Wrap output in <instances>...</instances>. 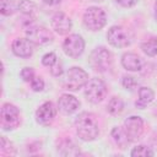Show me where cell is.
Masks as SVG:
<instances>
[{
  "label": "cell",
  "mask_w": 157,
  "mask_h": 157,
  "mask_svg": "<svg viewBox=\"0 0 157 157\" xmlns=\"http://www.w3.org/2000/svg\"><path fill=\"white\" fill-rule=\"evenodd\" d=\"M87 82H88V74L78 66L70 67L64 78V85L70 91H78L80 88L85 87Z\"/></svg>",
  "instance_id": "5b68a950"
},
{
  "label": "cell",
  "mask_w": 157,
  "mask_h": 157,
  "mask_svg": "<svg viewBox=\"0 0 157 157\" xmlns=\"http://www.w3.org/2000/svg\"><path fill=\"white\" fill-rule=\"evenodd\" d=\"M18 0H0V12L4 16H10L18 10Z\"/></svg>",
  "instance_id": "ffe728a7"
},
{
  "label": "cell",
  "mask_w": 157,
  "mask_h": 157,
  "mask_svg": "<svg viewBox=\"0 0 157 157\" xmlns=\"http://www.w3.org/2000/svg\"><path fill=\"white\" fill-rule=\"evenodd\" d=\"M107 94V87L105 83L97 77H93L88 80V82L85 86V97L91 103H99L104 99Z\"/></svg>",
  "instance_id": "8992f818"
},
{
  "label": "cell",
  "mask_w": 157,
  "mask_h": 157,
  "mask_svg": "<svg viewBox=\"0 0 157 157\" xmlns=\"http://www.w3.org/2000/svg\"><path fill=\"white\" fill-rule=\"evenodd\" d=\"M56 114V108L53 102H44L36 110V120L40 125H49Z\"/></svg>",
  "instance_id": "7c38bea8"
},
{
  "label": "cell",
  "mask_w": 157,
  "mask_h": 157,
  "mask_svg": "<svg viewBox=\"0 0 157 157\" xmlns=\"http://www.w3.org/2000/svg\"><path fill=\"white\" fill-rule=\"evenodd\" d=\"M110 136H112L113 141L115 142V145L121 150L126 148L128 144L130 142L128 136H126V134H125V131H124V129L120 128V126H114L112 129V131H110Z\"/></svg>",
  "instance_id": "e0dca14e"
},
{
  "label": "cell",
  "mask_w": 157,
  "mask_h": 157,
  "mask_svg": "<svg viewBox=\"0 0 157 157\" xmlns=\"http://www.w3.org/2000/svg\"><path fill=\"white\" fill-rule=\"evenodd\" d=\"M130 155L132 156V157H147V156H153L155 155V151L151 148V147H147V146H145V145H140V146H136V147H134L132 150H131V152H130Z\"/></svg>",
  "instance_id": "603a6c76"
},
{
  "label": "cell",
  "mask_w": 157,
  "mask_h": 157,
  "mask_svg": "<svg viewBox=\"0 0 157 157\" xmlns=\"http://www.w3.org/2000/svg\"><path fill=\"white\" fill-rule=\"evenodd\" d=\"M153 99H155V92L150 87H141L139 88V99L136 101L135 105L140 109H144Z\"/></svg>",
  "instance_id": "2e32d148"
},
{
  "label": "cell",
  "mask_w": 157,
  "mask_h": 157,
  "mask_svg": "<svg viewBox=\"0 0 157 157\" xmlns=\"http://www.w3.org/2000/svg\"><path fill=\"white\" fill-rule=\"evenodd\" d=\"M142 52L148 56L157 55V38H150L141 43Z\"/></svg>",
  "instance_id": "7402d4cb"
},
{
  "label": "cell",
  "mask_w": 157,
  "mask_h": 157,
  "mask_svg": "<svg viewBox=\"0 0 157 157\" xmlns=\"http://www.w3.org/2000/svg\"><path fill=\"white\" fill-rule=\"evenodd\" d=\"M107 23V15L103 9L98 6H91L88 7L83 13V25L90 31H99L102 29Z\"/></svg>",
  "instance_id": "277c9868"
},
{
  "label": "cell",
  "mask_w": 157,
  "mask_h": 157,
  "mask_svg": "<svg viewBox=\"0 0 157 157\" xmlns=\"http://www.w3.org/2000/svg\"><path fill=\"white\" fill-rule=\"evenodd\" d=\"M26 38L36 45H44L54 39L53 33L43 26H28L26 28Z\"/></svg>",
  "instance_id": "ba28073f"
},
{
  "label": "cell",
  "mask_w": 157,
  "mask_h": 157,
  "mask_svg": "<svg viewBox=\"0 0 157 157\" xmlns=\"http://www.w3.org/2000/svg\"><path fill=\"white\" fill-rule=\"evenodd\" d=\"M75 128L77 136L83 141H93L99 134L98 123L92 113L82 112L75 120Z\"/></svg>",
  "instance_id": "6da1fadb"
},
{
  "label": "cell",
  "mask_w": 157,
  "mask_h": 157,
  "mask_svg": "<svg viewBox=\"0 0 157 157\" xmlns=\"http://www.w3.org/2000/svg\"><path fill=\"white\" fill-rule=\"evenodd\" d=\"M11 50L18 58H29L33 54V43L27 38H16L11 44Z\"/></svg>",
  "instance_id": "4fadbf2b"
},
{
  "label": "cell",
  "mask_w": 157,
  "mask_h": 157,
  "mask_svg": "<svg viewBox=\"0 0 157 157\" xmlns=\"http://www.w3.org/2000/svg\"><path fill=\"white\" fill-rule=\"evenodd\" d=\"M123 129L130 142L137 141L144 132V121L137 115H131L124 120Z\"/></svg>",
  "instance_id": "30bf717a"
},
{
  "label": "cell",
  "mask_w": 157,
  "mask_h": 157,
  "mask_svg": "<svg viewBox=\"0 0 157 157\" xmlns=\"http://www.w3.org/2000/svg\"><path fill=\"white\" fill-rule=\"evenodd\" d=\"M43 2L47 5H58L59 2H61V0H43Z\"/></svg>",
  "instance_id": "1f68e13d"
},
{
  "label": "cell",
  "mask_w": 157,
  "mask_h": 157,
  "mask_svg": "<svg viewBox=\"0 0 157 157\" xmlns=\"http://www.w3.org/2000/svg\"><path fill=\"white\" fill-rule=\"evenodd\" d=\"M58 108L63 114H72L80 108V101L69 93H64L58 99Z\"/></svg>",
  "instance_id": "5bb4252c"
},
{
  "label": "cell",
  "mask_w": 157,
  "mask_h": 157,
  "mask_svg": "<svg viewBox=\"0 0 157 157\" xmlns=\"http://www.w3.org/2000/svg\"><path fill=\"white\" fill-rule=\"evenodd\" d=\"M0 150H1V153H4V155H10V156L16 155V150H15L12 142L6 140L5 136L0 137Z\"/></svg>",
  "instance_id": "cb8c5ba5"
},
{
  "label": "cell",
  "mask_w": 157,
  "mask_h": 157,
  "mask_svg": "<svg viewBox=\"0 0 157 157\" xmlns=\"http://www.w3.org/2000/svg\"><path fill=\"white\" fill-rule=\"evenodd\" d=\"M18 10L23 15H26L27 17H29V18H34L37 16V12H38L37 5L33 1H31V0H20Z\"/></svg>",
  "instance_id": "d6986e66"
},
{
  "label": "cell",
  "mask_w": 157,
  "mask_h": 157,
  "mask_svg": "<svg viewBox=\"0 0 157 157\" xmlns=\"http://www.w3.org/2000/svg\"><path fill=\"white\" fill-rule=\"evenodd\" d=\"M151 146H152L151 148L157 150V131H155L151 136Z\"/></svg>",
  "instance_id": "4dcf8cb0"
},
{
  "label": "cell",
  "mask_w": 157,
  "mask_h": 157,
  "mask_svg": "<svg viewBox=\"0 0 157 157\" xmlns=\"http://www.w3.org/2000/svg\"><path fill=\"white\" fill-rule=\"evenodd\" d=\"M123 109H124V102H123V99L120 97L114 96V97H112L109 99V102L107 104V112L109 114L118 115V114H120L123 112Z\"/></svg>",
  "instance_id": "44dd1931"
},
{
  "label": "cell",
  "mask_w": 157,
  "mask_h": 157,
  "mask_svg": "<svg viewBox=\"0 0 157 157\" xmlns=\"http://www.w3.org/2000/svg\"><path fill=\"white\" fill-rule=\"evenodd\" d=\"M88 63L94 71L105 72L112 67V63H113L112 53L104 47H97L91 52Z\"/></svg>",
  "instance_id": "7a4b0ae2"
},
{
  "label": "cell",
  "mask_w": 157,
  "mask_h": 157,
  "mask_svg": "<svg viewBox=\"0 0 157 157\" xmlns=\"http://www.w3.org/2000/svg\"><path fill=\"white\" fill-rule=\"evenodd\" d=\"M56 61H58V58H56L55 53H52V52H50V53L44 54V55H43V58H42V64H43L44 66H47V67L53 66Z\"/></svg>",
  "instance_id": "484cf974"
},
{
  "label": "cell",
  "mask_w": 157,
  "mask_h": 157,
  "mask_svg": "<svg viewBox=\"0 0 157 157\" xmlns=\"http://www.w3.org/2000/svg\"><path fill=\"white\" fill-rule=\"evenodd\" d=\"M64 53L70 58H78L85 50V40L80 34H69L63 42Z\"/></svg>",
  "instance_id": "9c48e42d"
},
{
  "label": "cell",
  "mask_w": 157,
  "mask_h": 157,
  "mask_svg": "<svg viewBox=\"0 0 157 157\" xmlns=\"http://www.w3.org/2000/svg\"><path fill=\"white\" fill-rule=\"evenodd\" d=\"M2 130L11 131L20 125V110L11 103H5L1 107V123Z\"/></svg>",
  "instance_id": "52a82bcc"
},
{
  "label": "cell",
  "mask_w": 157,
  "mask_h": 157,
  "mask_svg": "<svg viewBox=\"0 0 157 157\" xmlns=\"http://www.w3.org/2000/svg\"><path fill=\"white\" fill-rule=\"evenodd\" d=\"M92 1H96V2H99V1H104V0H92Z\"/></svg>",
  "instance_id": "836d02e7"
},
{
  "label": "cell",
  "mask_w": 157,
  "mask_h": 157,
  "mask_svg": "<svg viewBox=\"0 0 157 157\" xmlns=\"http://www.w3.org/2000/svg\"><path fill=\"white\" fill-rule=\"evenodd\" d=\"M29 83H31V88H32L34 92H40V91L44 90V81H43V78L39 77V76H36Z\"/></svg>",
  "instance_id": "83f0119b"
},
{
  "label": "cell",
  "mask_w": 157,
  "mask_h": 157,
  "mask_svg": "<svg viewBox=\"0 0 157 157\" xmlns=\"http://www.w3.org/2000/svg\"><path fill=\"white\" fill-rule=\"evenodd\" d=\"M58 152L63 156H77V155H80V148L71 140L65 139L59 144Z\"/></svg>",
  "instance_id": "ac0fdd59"
},
{
  "label": "cell",
  "mask_w": 157,
  "mask_h": 157,
  "mask_svg": "<svg viewBox=\"0 0 157 157\" xmlns=\"http://www.w3.org/2000/svg\"><path fill=\"white\" fill-rule=\"evenodd\" d=\"M121 65L128 71H140L142 67V60L135 53H125L121 56Z\"/></svg>",
  "instance_id": "9a60e30c"
},
{
  "label": "cell",
  "mask_w": 157,
  "mask_h": 157,
  "mask_svg": "<svg viewBox=\"0 0 157 157\" xmlns=\"http://www.w3.org/2000/svg\"><path fill=\"white\" fill-rule=\"evenodd\" d=\"M108 43L115 48H126L132 43V33L123 26H112L107 32Z\"/></svg>",
  "instance_id": "3957f363"
},
{
  "label": "cell",
  "mask_w": 157,
  "mask_h": 157,
  "mask_svg": "<svg viewBox=\"0 0 157 157\" xmlns=\"http://www.w3.org/2000/svg\"><path fill=\"white\" fill-rule=\"evenodd\" d=\"M21 75V78L26 82H31L34 77H36V74H34V70L32 67H23L20 72Z\"/></svg>",
  "instance_id": "4316f807"
},
{
  "label": "cell",
  "mask_w": 157,
  "mask_h": 157,
  "mask_svg": "<svg viewBox=\"0 0 157 157\" xmlns=\"http://www.w3.org/2000/svg\"><path fill=\"white\" fill-rule=\"evenodd\" d=\"M155 18H156V21H157V1L155 2Z\"/></svg>",
  "instance_id": "d6a6232c"
},
{
  "label": "cell",
  "mask_w": 157,
  "mask_h": 157,
  "mask_svg": "<svg viewBox=\"0 0 157 157\" xmlns=\"http://www.w3.org/2000/svg\"><path fill=\"white\" fill-rule=\"evenodd\" d=\"M50 26L60 36L67 34L71 28H72V22L70 20V17L64 13V12H56L53 15L52 21H50Z\"/></svg>",
  "instance_id": "8fae6325"
},
{
  "label": "cell",
  "mask_w": 157,
  "mask_h": 157,
  "mask_svg": "<svg viewBox=\"0 0 157 157\" xmlns=\"http://www.w3.org/2000/svg\"><path fill=\"white\" fill-rule=\"evenodd\" d=\"M50 74L55 77H59L63 75V64L58 60L53 66H50Z\"/></svg>",
  "instance_id": "f1b7e54d"
},
{
  "label": "cell",
  "mask_w": 157,
  "mask_h": 157,
  "mask_svg": "<svg viewBox=\"0 0 157 157\" xmlns=\"http://www.w3.org/2000/svg\"><path fill=\"white\" fill-rule=\"evenodd\" d=\"M121 85H123L124 88H126V90H129V91H134V88L136 87L137 82H136V80H135L132 76L125 75V76H123V78H121Z\"/></svg>",
  "instance_id": "d4e9b609"
},
{
  "label": "cell",
  "mask_w": 157,
  "mask_h": 157,
  "mask_svg": "<svg viewBox=\"0 0 157 157\" xmlns=\"http://www.w3.org/2000/svg\"><path fill=\"white\" fill-rule=\"evenodd\" d=\"M115 1L123 7H131V6H134L136 4L137 0H115Z\"/></svg>",
  "instance_id": "f546056e"
}]
</instances>
